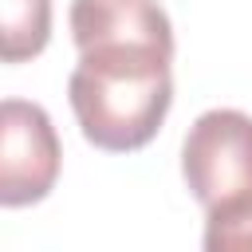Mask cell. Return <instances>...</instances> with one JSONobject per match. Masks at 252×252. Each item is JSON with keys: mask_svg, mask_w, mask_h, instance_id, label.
Segmentation results:
<instances>
[{"mask_svg": "<svg viewBox=\"0 0 252 252\" xmlns=\"http://www.w3.org/2000/svg\"><path fill=\"white\" fill-rule=\"evenodd\" d=\"M71 39L79 63L67 98L83 138L130 154L158 138L173 102V24L154 0H75Z\"/></svg>", "mask_w": 252, "mask_h": 252, "instance_id": "obj_1", "label": "cell"}, {"mask_svg": "<svg viewBox=\"0 0 252 252\" xmlns=\"http://www.w3.org/2000/svg\"><path fill=\"white\" fill-rule=\"evenodd\" d=\"M181 173L193 201L205 209V224L236 220L252 213V114L205 110L181 142Z\"/></svg>", "mask_w": 252, "mask_h": 252, "instance_id": "obj_2", "label": "cell"}, {"mask_svg": "<svg viewBox=\"0 0 252 252\" xmlns=\"http://www.w3.org/2000/svg\"><path fill=\"white\" fill-rule=\"evenodd\" d=\"M63 165L59 134L39 102L4 98L0 102V205L20 209L43 201Z\"/></svg>", "mask_w": 252, "mask_h": 252, "instance_id": "obj_3", "label": "cell"}, {"mask_svg": "<svg viewBox=\"0 0 252 252\" xmlns=\"http://www.w3.org/2000/svg\"><path fill=\"white\" fill-rule=\"evenodd\" d=\"M51 39V0H0V59H35Z\"/></svg>", "mask_w": 252, "mask_h": 252, "instance_id": "obj_4", "label": "cell"}, {"mask_svg": "<svg viewBox=\"0 0 252 252\" xmlns=\"http://www.w3.org/2000/svg\"><path fill=\"white\" fill-rule=\"evenodd\" d=\"M205 248L209 252H248L252 248V213L236 217V220H220V224H205Z\"/></svg>", "mask_w": 252, "mask_h": 252, "instance_id": "obj_5", "label": "cell"}]
</instances>
